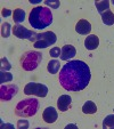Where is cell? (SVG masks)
I'll use <instances>...</instances> for the list:
<instances>
[{"label": "cell", "instance_id": "cell-1", "mask_svg": "<svg viewBox=\"0 0 114 129\" xmlns=\"http://www.w3.org/2000/svg\"><path fill=\"white\" fill-rule=\"evenodd\" d=\"M91 78L90 69L83 61H71L59 71L58 80L64 89L68 91H80L88 86Z\"/></svg>", "mask_w": 114, "mask_h": 129}, {"label": "cell", "instance_id": "cell-2", "mask_svg": "<svg viewBox=\"0 0 114 129\" xmlns=\"http://www.w3.org/2000/svg\"><path fill=\"white\" fill-rule=\"evenodd\" d=\"M29 22L33 29H45L53 23V14L51 10L48 9L47 7H38L33 8L30 13Z\"/></svg>", "mask_w": 114, "mask_h": 129}, {"label": "cell", "instance_id": "cell-3", "mask_svg": "<svg viewBox=\"0 0 114 129\" xmlns=\"http://www.w3.org/2000/svg\"><path fill=\"white\" fill-rule=\"evenodd\" d=\"M38 109H39V102L36 98H25L16 105L15 114L21 118H29L35 114Z\"/></svg>", "mask_w": 114, "mask_h": 129}, {"label": "cell", "instance_id": "cell-4", "mask_svg": "<svg viewBox=\"0 0 114 129\" xmlns=\"http://www.w3.org/2000/svg\"><path fill=\"white\" fill-rule=\"evenodd\" d=\"M42 61V54L36 50L25 51L21 57V66L24 71L35 70Z\"/></svg>", "mask_w": 114, "mask_h": 129}, {"label": "cell", "instance_id": "cell-5", "mask_svg": "<svg viewBox=\"0 0 114 129\" xmlns=\"http://www.w3.org/2000/svg\"><path fill=\"white\" fill-rule=\"evenodd\" d=\"M57 40V37L54 32L51 31H46L42 32V33H38L35 38V41L33 42L34 47L35 48H46V47H49L50 45H54Z\"/></svg>", "mask_w": 114, "mask_h": 129}, {"label": "cell", "instance_id": "cell-6", "mask_svg": "<svg viewBox=\"0 0 114 129\" xmlns=\"http://www.w3.org/2000/svg\"><path fill=\"white\" fill-rule=\"evenodd\" d=\"M24 94H26V95H35L38 97H46L47 94H48V88L44 83L30 82L25 86Z\"/></svg>", "mask_w": 114, "mask_h": 129}, {"label": "cell", "instance_id": "cell-7", "mask_svg": "<svg viewBox=\"0 0 114 129\" xmlns=\"http://www.w3.org/2000/svg\"><path fill=\"white\" fill-rule=\"evenodd\" d=\"M13 33H14L15 37L20 38V39H27L31 42L35 41V38H36V36H38V33H35L34 31H30L26 27L22 26V25H20V24L15 25V26L13 27Z\"/></svg>", "mask_w": 114, "mask_h": 129}, {"label": "cell", "instance_id": "cell-8", "mask_svg": "<svg viewBox=\"0 0 114 129\" xmlns=\"http://www.w3.org/2000/svg\"><path fill=\"white\" fill-rule=\"evenodd\" d=\"M18 91V87L16 85H3L0 87V100L4 102L10 101Z\"/></svg>", "mask_w": 114, "mask_h": 129}, {"label": "cell", "instance_id": "cell-9", "mask_svg": "<svg viewBox=\"0 0 114 129\" xmlns=\"http://www.w3.org/2000/svg\"><path fill=\"white\" fill-rule=\"evenodd\" d=\"M42 118H44L45 122H47V123H54L58 118V114H57V111H56L55 107L49 106L47 109H45L44 113H42Z\"/></svg>", "mask_w": 114, "mask_h": 129}, {"label": "cell", "instance_id": "cell-10", "mask_svg": "<svg viewBox=\"0 0 114 129\" xmlns=\"http://www.w3.org/2000/svg\"><path fill=\"white\" fill-rule=\"evenodd\" d=\"M77 54L75 48L72 45H65V46L62 48V53H61V59L63 61H68V59L73 58Z\"/></svg>", "mask_w": 114, "mask_h": 129}, {"label": "cell", "instance_id": "cell-11", "mask_svg": "<svg viewBox=\"0 0 114 129\" xmlns=\"http://www.w3.org/2000/svg\"><path fill=\"white\" fill-rule=\"evenodd\" d=\"M75 30L79 34H89L91 31V24L87 20H80L75 25Z\"/></svg>", "mask_w": 114, "mask_h": 129}, {"label": "cell", "instance_id": "cell-12", "mask_svg": "<svg viewBox=\"0 0 114 129\" xmlns=\"http://www.w3.org/2000/svg\"><path fill=\"white\" fill-rule=\"evenodd\" d=\"M85 46L88 50H94L99 46V38L96 34H90L86 38L85 40Z\"/></svg>", "mask_w": 114, "mask_h": 129}, {"label": "cell", "instance_id": "cell-13", "mask_svg": "<svg viewBox=\"0 0 114 129\" xmlns=\"http://www.w3.org/2000/svg\"><path fill=\"white\" fill-rule=\"evenodd\" d=\"M71 102H72V98L68 95H62L59 96L58 101H57V106H58L59 111L62 112H65L67 111L68 107L71 106Z\"/></svg>", "mask_w": 114, "mask_h": 129}, {"label": "cell", "instance_id": "cell-14", "mask_svg": "<svg viewBox=\"0 0 114 129\" xmlns=\"http://www.w3.org/2000/svg\"><path fill=\"white\" fill-rule=\"evenodd\" d=\"M82 112L85 113V114H94V113L97 112V106H96V104H95L94 102L88 101V102H86L85 104H83Z\"/></svg>", "mask_w": 114, "mask_h": 129}, {"label": "cell", "instance_id": "cell-15", "mask_svg": "<svg viewBox=\"0 0 114 129\" xmlns=\"http://www.w3.org/2000/svg\"><path fill=\"white\" fill-rule=\"evenodd\" d=\"M59 68H61V63H59V61H57V59H51L48 63V65H47V70H48L51 74L58 73Z\"/></svg>", "mask_w": 114, "mask_h": 129}, {"label": "cell", "instance_id": "cell-16", "mask_svg": "<svg viewBox=\"0 0 114 129\" xmlns=\"http://www.w3.org/2000/svg\"><path fill=\"white\" fill-rule=\"evenodd\" d=\"M102 20L103 23L106 25H113L114 24V14L111 10H106L105 13L102 14Z\"/></svg>", "mask_w": 114, "mask_h": 129}, {"label": "cell", "instance_id": "cell-17", "mask_svg": "<svg viewBox=\"0 0 114 129\" xmlns=\"http://www.w3.org/2000/svg\"><path fill=\"white\" fill-rule=\"evenodd\" d=\"M25 20V12L21 8H16L14 10V22L20 24Z\"/></svg>", "mask_w": 114, "mask_h": 129}, {"label": "cell", "instance_id": "cell-18", "mask_svg": "<svg viewBox=\"0 0 114 129\" xmlns=\"http://www.w3.org/2000/svg\"><path fill=\"white\" fill-rule=\"evenodd\" d=\"M95 5H96V8H97L98 13H99L100 15L103 14V13H105L106 10H108L109 8V3L108 1H106V0H103V1H96L95 3Z\"/></svg>", "mask_w": 114, "mask_h": 129}, {"label": "cell", "instance_id": "cell-19", "mask_svg": "<svg viewBox=\"0 0 114 129\" xmlns=\"http://www.w3.org/2000/svg\"><path fill=\"white\" fill-rule=\"evenodd\" d=\"M103 128H114V114H109L105 117L104 121H103Z\"/></svg>", "mask_w": 114, "mask_h": 129}, {"label": "cell", "instance_id": "cell-20", "mask_svg": "<svg viewBox=\"0 0 114 129\" xmlns=\"http://www.w3.org/2000/svg\"><path fill=\"white\" fill-rule=\"evenodd\" d=\"M10 32H12V25L8 22L4 23L3 26H1V36L4 38H8L10 36Z\"/></svg>", "mask_w": 114, "mask_h": 129}, {"label": "cell", "instance_id": "cell-21", "mask_svg": "<svg viewBox=\"0 0 114 129\" xmlns=\"http://www.w3.org/2000/svg\"><path fill=\"white\" fill-rule=\"evenodd\" d=\"M12 80H13L12 73L6 72V71H1L0 72V82L1 83H5L7 81H12Z\"/></svg>", "mask_w": 114, "mask_h": 129}, {"label": "cell", "instance_id": "cell-22", "mask_svg": "<svg viewBox=\"0 0 114 129\" xmlns=\"http://www.w3.org/2000/svg\"><path fill=\"white\" fill-rule=\"evenodd\" d=\"M61 53H62V49H59V47H53V48L50 49V51H49L50 56L54 57V58L61 56Z\"/></svg>", "mask_w": 114, "mask_h": 129}, {"label": "cell", "instance_id": "cell-23", "mask_svg": "<svg viewBox=\"0 0 114 129\" xmlns=\"http://www.w3.org/2000/svg\"><path fill=\"white\" fill-rule=\"evenodd\" d=\"M12 69V65L10 63L8 62L7 58H1V71H7V70H10Z\"/></svg>", "mask_w": 114, "mask_h": 129}, {"label": "cell", "instance_id": "cell-24", "mask_svg": "<svg viewBox=\"0 0 114 129\" xmlns=\"http://www.w3.org/2000/svg\"><path fill=\"white\" fill-rule=\"evenodd\" d=\"M45 4L51 8H58L59 7V1H56V0H46Z\"/></svg>", "mask_w": 114, "mask_h": 129}, {"label": "cell", "instance_id": "cell-25", "mask_svg": "<svg viewBox=\"0 0 114 129\" xmlns=\"http://www.w3.org/2000/svg\"><path fill=\"white\" fill-rule=\"evenodd\" d=\"M17 128L18 129H27L29 128V122L27 120H20V121L17 122Z\"/></svg>", "mask_w": 114, "mask_h": 129}, {"label": "cell", "instance_id": "cell-26", "mask_svg": "<svg viewBox=\"0 0 114 129\" xmlns=\"http://www.w3.org/2000/svg\"><path fill=\"white\" fill-rule=\"evenodd\" d=\"M1 15H3L4 17H8V16H10V15H12V10H9V9H6V8H4V9H3V12H1Z\"/></svg>", "mask_w": 114, "mask_h": 129}, {"label": "cell", "instance_id": "cell-27", "mask_svg": "<svg viewBox=\"0 0 114 129\" xmlns=\"http://www.w3.org/2000/svg\"><path fill=\"white\" fill-rule=\"evenodd\" d=\"M30 3L31 4H38V3H40V0H30Z\"/></svg>", "mask_w": 114, "mask_h": 129}, {"label": "cell", "instance_id": "cell-28", "mask_svg": "<svg viewBox=\"0 0 114 129\" xmlns=\"http://www.w3.org/2000/svg\"><path fill=\"white\" fill-rule=\"evenodd\" d=\"M113 5H114V1H113Z\"/></svg>", "mask_w": 114, "mask_h": 129}]
</instances>
